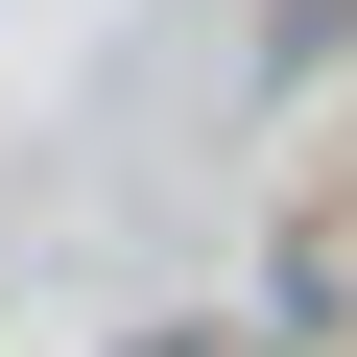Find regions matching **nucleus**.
Instances as JSON below:
<instances>
[{
  "label": "nucleus",
  "mask_w": 357,
  "mask_h": 357,
  "mask_svg": "<svg viewBox=\"0 0 357 357\" xmlns=\"http://www.w3.org/2000/svg\"><path fill=\"white\" fill-rule=\"evenodd\" d=\"M333 24H357V0H310V48H333Z\"/></svg>",
  "instance_id": "1"
}]
</instances>
